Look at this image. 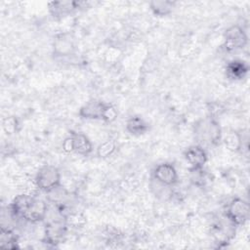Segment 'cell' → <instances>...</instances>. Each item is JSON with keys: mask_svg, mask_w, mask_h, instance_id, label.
Here are the masks:
<instances>
[{"mask_svg": "<svg viewBox=\"0 0 250 250\" xmlns=\"http://www.w3.org/2000/svg\"><path fill=\"white\" fill-rule=\"evenodd\" d=\"M62 176L60 170L50 164L41 166L34 178L35 187L43 192H52L61 186Z\"/></svg>", "mask_w": 250, "mask_h": 250, "instance_id": "1", "label": "cell"}, {"mask_svg": "<svg viewBox=\"0 0 250 250\" xmlns=\"http://www.w3.org/2000/svg\"><path fill=\"white\" fill-rule=\"evenodd\" d=\"M194 134L198 142L209 143L210 145L217 146L222 141L223 130L218 120L207 117L195 125Z\"/></svg>", "mask_w": 250, "mask_h": 250, "instance_id": "2", "label": "cell"}, {"mask_svg": "<svg viewBox=\"0 0 250 250\" xmlns=\"http://www.w3.org/2000/svg\"><path fill=\"white\" fill-rule=\"evenodd\" d=\"M225 216L235 226H243L250 218L248 201L241 197L232 198L226 207Z\"/></svg>", "mask_w": 250, "mask_h": 250, "instance_id": "3", "label": "cell"}, {"mask_svg": "<svg viewBox=\"0 0 250 250\" xmlns=\"http://www.w3.org/2000/svg\"><path fill=\"white\" fill-rule=\"evenodd\" d=\"M248 43V36L244 28L238 24L231 25L224 32V48L227 52H236Z\"/></svg>", "mask_w": 250, "mask_h": 250, "instance_id": "4", "label": "cell"}, {"mask_svg": "<svg viewBox=\"0 0 250 250\" xmlns=\"http://www.w3.org/2000/svg\"><path fill=\"white\" fill-rule=\"evenodd\" d=\"M153 179L164 187L175 186L179 181L176 167L170 162H162L156 165L152 171Z\"/></svg>", "mask_w": 250, "mask_h": 250, "instance_id": "5", "label": "cell"}, {"mask_svg": "<svg viewBox=\"0 0 250 250\" xmlns=\"http://www.w3.org/2000/svg\"><path fill=\"white\" fill-rule=\"evenodd\" d=\"M66 224L62 221H53L46 225L43 241L51 246H56L62 242L66 235Z\"/></svg>", "mask_w": 250, "mask_h": 250, "instance_id": "6", "label": "cell"}, {"mask_svg": "<svg viewBox=\"0 0 250 250\" xmlns=\"http://www.w3.org/2000/svg\"><path fill=\"white\" fill-rule=\"evenodd\" d=\"M183 155L185 160L190 165V169H202L208 160L207 152L201 145L188 146Z\"/></svg>", "mask_w": 250, "mask_h": 250, "instance_id": "7", "label": "cell"}, {"mask_svg": "<svg viewBox=\"0 0 250 250\" xmlns=\"http://www.w3.org/2000/svg\"><path fill=\"white\" fill-rule=\"evenodd\" d=\"M53 54L56 57H69L74 54L76 50L75 42L67 33L57 35L53 41Z\"/></svg>", "mask_w": 250, "mask_h": 250, "instance_id": "8", "label": "cell"}, {"mask_svg": "<svg viewBox=\"0 0 250 250\" xmlns=\"http://www.w3.org/2000/svg\"><path fill=\"white\" fill-rule=\"evenodd\" d=\"M47 212H48L47 203L43 199L34 196L29 207L24 213L22 220L32 224L39 223L46 218Z\"/></svg>", "mask_w": 250, "mask_h": 250, "instance_id": "9", "label": "cell"}, {"mask_svg": "<svg viewBox=\"0 0 250 250\" xmlns=\"http://www.w3.org/2000/svg\"><path fill=\"white\" fill-rule=\"evenodd\" d=\"M83 4L84 2L81 1H52L48 4V8L54 19H62L82 8Z\"/></svg>", "mask_w": 250, "mask_h": 250, "instance_id": "10", "label": "cell"}, {"mask_svg": "<svg viewBox=\"0 0 250 250\" xmlns=\"http://www.w3.org/2000/svg\"><path fill=\"white\" fill-rule=\"evenodd\" d=\"M105 104L106 103L101 100H90L79 108L78 114L83 119L102 120L103 111L105 106Z\"/></svg>", "mask_w": 250, "mask_h": 250, "instance_id": "11", "label": "cell"}, {"mask_svg": "<svg viewBox=\"0 0 250 250\" xmlns=\"http://www.w3.org/2000/svg\"><path fill=\"white\" fill-rule=\"evenodd\" d=\"M69 136L72 143V152L81 156H88L93 152V144L85 134L81 132H70Z\"/></svg>", "mask_w": 250, "mask_h": 250, "instance_id": "12", "label": "cell"}, {"mask_svg": "<svg viewBox=\"0 0 250 250\" xmlns=\"http://www.w3.org/2000/svg\"><path fill=\"white\" fill-rule=\"evenodd\" d=\"M249 72V65L246 62L234 59L226 64L225 73L226 76L232 81H240L244 79Z\"/></svg>", "mask_w": 250, "mask_h": 250, "instance_id": "13", "label": "cell"}, {"mask_svg": "<svg viewBox=\"0 0 250 250\" xmlns=\"http://www.w3.org/2000/svg\"><path fill=\"white\" fill-rule=\"evenodd\" d=\"M221 143L231 152H239L243 148V138L240 133L233 129L223 132Z\"/></svg>", "mask_w": 250, "mask_h": 250, "instance_id": "14", "label": "cell"}, {"mask_svg": "<svg viewBox=\"0 0 250 250\" xmlns=\"http://www.w3.org/2000/svg\"><path fill=\"white\" fill-rule=\"evenodd\" d=\"M126 131L135 137L143 136L149 130L148 122L140 115L130 116L125 123Z\"/></svg>", "mask_w": 250, "mask_h": 250, "instance_id": "15", "label": "cell"}, {"mask_svg": "<svg viewBox=\"0 0 250 250\" xmlns=\"http://www.w3.org/2000/svg\"><path fill=\"white\" fill-rule=\"evenodd\" d=\"M0 248L4 250H16L19 248V239L15 231L8 228H0Z\"/></svg>", "mask_w": 250, "mask_h": 250, "instance_id": "16", "label": "cell"}, {"mask_svg": "<svg viewBox=\"0 0 250 250\" xmlns=\"http://www.w3.org/2000/svg\"><path fill=\"white\" fill-rule=\"evenodd\" d=\"M176 6L175 1L153 0L149 2V9L156 17H166L170 15Z\"/></svg>", "mask_w": 250, "mask_h": 250, "instance_id": "17", "label": "cell"}, {"mask_svg": "<svg viewBox=\"0 0 250 250\" xmlns=\"http://www.w3.org/2000/svg\"><path fill=\"white\" fill-rule=\"evenodd\" d=\"M117 149V145L114 140L108 139L100 144L96 149V154L101 159H105L114 154Z\"/></svg>", "mask_w": 250, "mask_h": 250, "instance_id": "18", "label": "cell"}, {"mask_svg": "<svg viewBox=\"0 0 250 250\" xmlns=\"http://www.w3.org/2000/svg\"><path fill=\"white\" fill-rule=\"evenodd\" d=\"M2 128L7 135H13L20 130V121L16 116H7L2 121Z\"/></svg>", "mask_w": 250, "mask_h": 250, "instance_id": "19", "label": "cell"}, {"mask_svg": "<svg viewBox=\"0 0 250 250\" xmlns=\"http://www.w3.org/2000/svg\"><path fill=\"white\" fill-rule=\"evenodd\" d=\"M117 116H118L117 108L112 104L106 103L103 111L102 120L106 123H111L117 118Z\"/></svg>", "mask_w": 250, "mask_h": 250, "instance_id": "20", "label": "cell"}, {"mask_svg": "<svg viewBox=\"0 0 250 250\" xmlns=\"http://www.w3.org/2000/svg\"><path fill=\"white\" fill-rule=\"evenodd\" d=\"M62 147L63 149L64 152L66 153H71L72 152V143H71V139H70V136L66 137L62 144Z\"/></svg>", "mask_w": 250, "mask_h": 250, "instance_id": "21", "label": "cell"}]
</instances>
